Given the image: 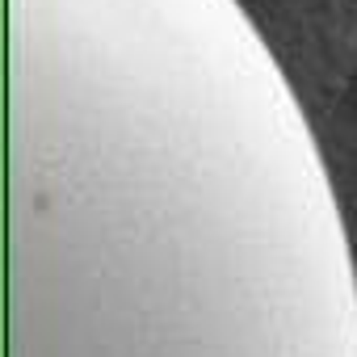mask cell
<instances>
[{"label":"cell","mask_w":357,"mask_h":357,"mask_svg":"<svg viewBox=\"0 0 357 357\" xmlns=\"http://www.w3.org/2000/svg\"><path fill=\"white\" fill-rule=\"evenodd\" d=\"M9 26V357H357L328 176L236 0Z\"/></svg>","instance_id":"obj_1"}]
</instances>
